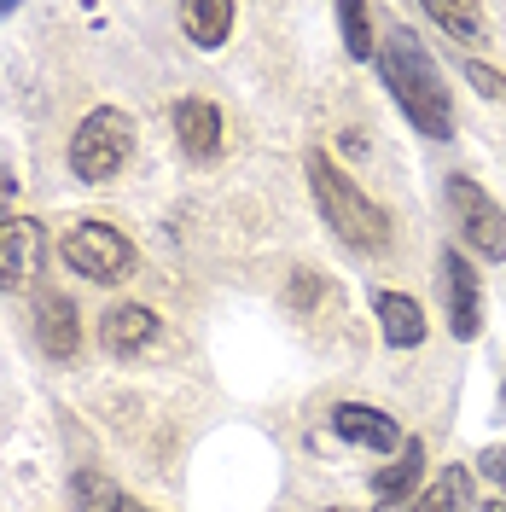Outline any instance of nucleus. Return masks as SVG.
Listing matches in <instances>:
<instances>
[{
    "label": "nucleus",
    "mask_w": 506,
    "mask_h": 512,
    "mask_svg": "<svg viewBox=\"0 0 506 512\" xmlns=\"http://www.w3.org/2000/svg\"><path fill=\"white\" fill-rule=\"evenodd\" d=\"M35 338L53 361H70L76 344H82V326H76V303L64 291H41L35 297Z\"/></svg>",
    "instance_id": "9d476101"
},
{
    "label": "nucleus",
    "mask_w": 506,
    "mask_h": 512,
    "mask_svg": "<svg viewBox=\"0 0 506 512\" xmlns=\"http://www.w3.org/2000/svg\"><path fill=\"white\" fill-rule=\"evenodd\" d=\"M437 286H443V309H448V332L466 344L483 332V291H477V268L466 256L448 245L443 251V274H437Z\"/></svg>",
    "instance_id": "423d86ee"
},
{
    "label": "nucleus",
    "mask_w": 506,
    "mask_h": 512,
    "mask_svg": "<svg viewBox=\"0 0 506 512\" xmlns=\"http://www.w3.org/2000/svg\"><path fill=\"white\" fill-rule=\"evenodd\" d=\"M448 204H454L460 239H466L483 262H506V210L477 187L472 175H448Z\"/></svg>",
    "instance_id": "39448f33"
},
{
    "label": "nucleus",
    "mask_w": 506,
    "mask_h": 512,
    "mask_svg": "<svg viewBox=\"0 0 506 512\" xmlns=\"http://www.w3.org/2000/svg\"><path fill=\"white\" fill-rule=\"evenodd\" d=\"M379 70H384V88L396 94L402 117H408L425 140H448L454 134V99H448V82L437 59L413 41V30H390L379 41Z\"/></svg>",
    "instance_id": "f257e3e1"
},
{
    "label": "nucleus",
    "mask_w": 506,
    "mask_h": 512,
    "mask_svg": "<svg viewBox=\"0 0 506 512\" xmlns=\"http://www.w3.org/2000/svg\"><path fill=\"white\" fill-rule=\"evenodd\" d=\"M466 82H472L483 99H506V70H495V64L472 59V64H466Z\"/></svg>",
    "instance_id": "6ab92c4d"
},
{
    "label": "nucleus",
    "mask_w": 506,
    "mask_h": 512,
    "mask_svg": "<svg viewBox=\"0 0 506 512\" xmlns=\"http://www.w3.org/2000/svg\"><path fill=\"white\" fill-rule=\"evenodd\" d=\"M425 18H431L443 35H454L460 47L489 41V18H483V6H425Z\"/></svg>",
    "instance_id": "2eb2a0df"
},
{
    "label": "nucleus",
    "mask_w": 506,
    "mask_h": 512,
    "mask_svg": "<svg viewBox=\"0 0 506 512\" xmlns=\"http://www.w3.org/2000/svg\"><path fill=\"white\" fill-rule=\"evenodd\" d=\"M47 262V233L30 216H0V291H24Z\"/></svg>",
    "instance_id": "0eeeda50"
},
{
    "label": "nucleus",
    "mask_w": 506,
    "mask_h": 512,
    "mask_svg": "<svg viewBox=\"0 0 506 512\" xmlns=\"http://www.w3.org/2000/svg\"><path fill=\"white\" fill-rule=\"evenodd\" d=\"M175 140H181L187 158L210 163L222 152V111H216L210 99H181V105H175Z\"/></svg>",
    "instance_id": "9b49d317"
},
{
    "label": "nucleus",
    "mask_w": 506,
    "mask_h": 512,
    "mask_svg": "<svg viewBox=\"0 0 506 512\" xmlns=\"http://www.w3.org/2000/svg\"><path fill=\"white\" fill-rule=\"evenodd\" d=\"M477 512H506V501H483V507H477Z\"/></svg>",
    "instance_id": "4be33fe9"
},
{
    "label": "nucleus",
    "mask_w": 506,
    "mask_h": 512,
    "mask_svg": "<svg viewBox=\"0 0 506 512\" xmlns=\"http://www.w3.org/2000/svg\"><path fill=\"white\" fill-rule=\"evenodd\" d=\"M373 315H379L390 350H419L425 344V309L413 303L408 291H379L373 297Z\"/></svg>",
    "instance_id": "f8f14e48"
},
{
    "label": "nucleus",
    "mask_w": 506,
    "mask_h": 512,
    "mask_svg": "<svg viewBox=\"0 0 506 512\" xmlns=\"http://www.w3.org/2000/svg\"><path fill=\"white\" fill-rule=\"evenodd\" d=\"M483 472L506 489V448H489V454H483Z\"/></svg>",
    "instance_id": "aec40b11"
},
{
    "label": "nucleus",
    "mask_w": 506,
    "mask_h": 512,
    "mask_svg": "<svg viewBox=\"0 0 506 512\" xmlns=\"http://www.w3.org/2000/svg\"><path fill=\"white\" fill-rule=\"evenodd\" d=\"M59 256L70 274H82V280H94V286H117V280H128L134 274V239H128L123 227L111 222H76L64 227L59 239Z\"/></svg>",
    "instance_id": "20e7f679"
},
{
    "label": "nucleus",
    "mask_w": 506,
    "mask_h": 512,
    "mask_svg": "<svg viewBox=\"0 0 506 512\" xmlns=\"http://www.w3.org/2000/svg\"><path fill=\"white\" fill-rule=\"evenodd\" d=\"M338 30H344V53H349V59H367V53H379L367 6H355V0H344V6H338Z\"/></svg>",
    "instance_id": "f3484780"
},
{
    "label": "nucleus",
    "mask_w": 506,
    "mask_h": 512,
    "mask_svg": "<svg viewBox=\"0 0 506 512\" xmlns=\"http://www.w3.org/2000/svg\"><path fill=\"white\" fill-rule=\"evenodd\" d=\"M332 512H367V507H332Z\"/></svg>",
    "instance_id": "b1692460"
},
{
    "label": "nucleus",
    "mask_w": 506,
    "mask_h": 512,
    "mask_svg": "<svg viewBox=\"0 0 506 512\" xmlns=\"http://www.w3.org/2000/svg\"><path fill=\"white\" fill-rule=\"evenodd\" d=\"M309 192H315L320 222L332 227L349 251H367V256L390 251V216L338 169L332 152H309Z\"/></svg>",
    "instance_id": "f03ea898"
},
{
    "label": "nucleus",
    "mask_w": 506,
    "mask_h": 512,
    "mask_svg": "<svg viewBox=\"0 0 506 512\" xmlns=\"http://www.w3.org/2000/svg\"><path fill=\"white\" fill-rule=\"evenodd\" d=\"M152 338H158V309H146V303H117V309H105V320H99V344H105V355H117V361L140 355Z\"/></svg>",
    "instance_id": "6e6552de"
},
{
    "label": "nucleus",
    "mask_w": 506,
    "mask_h": 512,
    "mask_svg": "<svg viewBox=\"0 0 506 512\" xmlns=\"http://www.w3.org/2000/svg\"><path fill=\"white\" fill-rule=\"evenodd\" d=\"M6 198H12V181H6V175H0V204H6Z\"/></svg>",
    "instance_id": "5701e85b"
},
{
    "label": "nucleus",
    "mask_w": 506,
    "mask_h": 512,
    "mask_svg": "<svg viewBox=\"0 0 506 512\" xmlns=\"http://www.w3.org/2000/svg\"><path fill=\"white\" fill-rule=\"evenodd\" d=\"M111 512H152V507H140V501H117Z\"/></svg>",
    "instance_id": "412c9836"
},
{
    "label": "nucleus",
    "mask_w": 506,
    "mask_h": 512,
    "mask_svg": "<svg viewBox=\"0 0 506 512\" xmlns=\"http://www.w3.org/2000/svg\"><path fill=\"white\" fill-rule=\"evenodd\" d=\"M332 431H338L344 443L373 448V454H396V448H402L396 419L384 414V408H367V402H338V408H332Z\"/></svg>",
    "instance_id": "1a4fd4ad"
},
{
    "label": "nucleus",
    "mask_w": 506,
    "mask_h": 512,
    "mask_svg": "<svg viewBox=\"0 0 506 512\" xmlns=\"http://www.w3.org/2000/svg\"><path fill=\"white\" fill-rule=\"evenodd\" d=\"M128 158H134V117H128L123 105H99V111H88V117L76 123V134H70V152H64L70 175L88 181V187L117 181V175L128 169Z\"/></svg>",
    "instance_id": "7ed1b4c3"
},
{
    "label": "nucleus",
    "mask_w": 506,
    "mask_h": 512,
    "mask_svg": "<svg viewBox=\"0 0 506 512\" xmlns=\"http://www.w3.org/2000/svg\"><path fill=\"white\" fill-rule=\"evenodd\" d=\"M419 478H425V448L402 443V460H396V466H384L379 478H373V495H379V501H408Z\"/></svg>",
    "instance_id": "4468645a"
},
{
    "label": "nucleus",
    "mask_w": 506,
    "mask_h": 512,
    "mask_svg": "<svg viewBox=\"0 0 506 512\" xmlns=\"http://www.w3.org/2000/svg\"><path fill=\"white\" fill-rule=\"evenodd\" d=\"M233 18H239V12H233L227 0H187V6H181V24H187L192 47H204V53L222 47L227 35H233Z\"/></svg>",
    "instance_id": "ddd939ff"
},
{
    "label": "nucleus",
    "mask_w": 506,
    "mask_h": 512,
    "mask_svg": "<svg viewBox=\"0 0 506 512\" xmlns=\"http://www.w3.org/2000/svg\"><path fill=\"white\" fill-rule=\"evenodd\" d=\"M70 495H76L82 512H111L117 501H123V489L105 478V472H76V478H70Z\"/></svg>",
    "instance_id": "a211bd4d"
},
{
    "label": "nucleus",
    "mask_w": 506,
    "mask_h": 512,
    "mask_svg": "<svg viewBox=\"0 0 506 512\" xmlns=\"http://www.w3.org/2000/svg\"><path fill=\"white\" fill-rule=\"evenodd\" d=\"M460 507H472V472L466 466H448L443 478L413 501V512H460Z\"/></svg>",
    "instance_id": "dca6fc26"
}]
</instances>
